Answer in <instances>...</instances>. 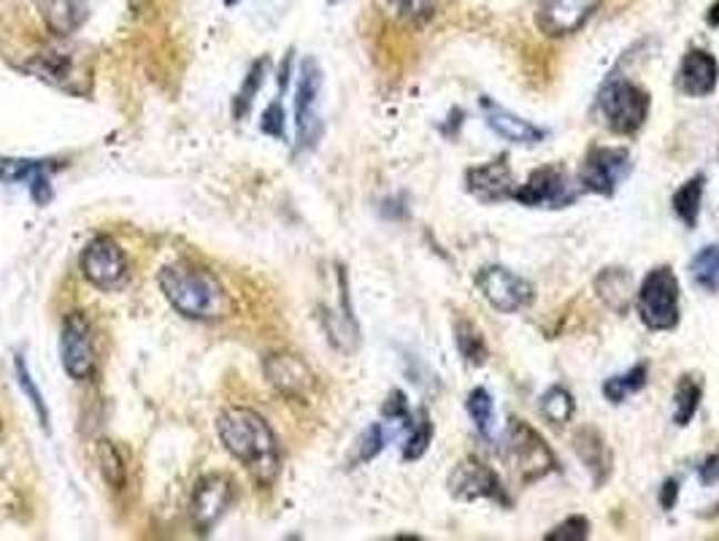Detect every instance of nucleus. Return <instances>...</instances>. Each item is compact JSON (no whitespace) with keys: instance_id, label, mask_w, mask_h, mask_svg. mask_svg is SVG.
Returning <instances> with one entry per match:
<instances>
[{"instance_id":"obj_24","label":"nucleus","mask_w":719,"mask_h":541,"mask_svg":"<svg viewBox=\"0 0 719 541\" xmlns=\"http://www.w3.org/2000/svg\"><path fill=\"white\" fill-rule=\"evenodd\" d=\"M703 184H706V176H692V180L681 184L677 195H674V214H677L687 227H696L698 223L700 201H703Z\"/></svg>"},{"instance_id":"obj_42","label":"nucleus","mask_w":719,"mask_h":541,"mask_svg":"<svg viewBox=\"0 0 719 541\" xmlns=\"http://www.w3.org/2000/svg\"><path fill=\"white\" fill-rule=\"evenodd\" d=\"M327 3H341V0H327Z\"/></svg>"},{"instance_id":"obj_35","label":"nucleus","mask_w":719,"mask_h":541,"mask_svg":"<svg viewBox=\"0 0 719 541\" xmlns=\"http://www.w3.org/2000/svg\"><path fill=\"white\" fill-rule=\"evenodd\" d=\"M587 537H590V522L581 514H574V518L560 522L555 531L547 533L549 541H585Z\"/></svg>"},{"instance_id":"obj_16","label":"nucleus","mask_w":719,"mask_h":541,"mask_svg":"<svg viewBox=\"0 0 719 541\" xmlns=\"http://www.w3.org/2000/svg\"><path fill=\"white\" fill-rule=\"evenodd\" d=\"M24 71L33 73L41 82L52 84V88L71 92V95H82L84 92V76H79L77 58L71 52H63V49H47V52H39Z\"/></svg>"},{"instance_id":"obj_2","label":"nucleus","mask_w":719,"mask_h":541,"mask_svg":"<svg viewBox=\"0 0 719 541\" xmlns=\"http://www.w3.org/2000/svg\"><path fill=\"white\" fill-rule=\"evenodd\" d=\"M160 290L165 293L173 309L188 319L222 317L227 306L220 282L209 270L190 263H173L160 270Z\"/></svg>"},{"instance_id":"obj_11","label":"nucleus","mask_w":719,"mask_h":541,"mask_svg":"<svg viewBox=\"0 0 719 541\" xmlns=\"http://www.w3.org/2000/svg\"><path fill=\"white\" fill-rule=\"evenodd\" d=\"M233 503V484L231 479L222 473H206L201 482L195 484L190 498V518L192 525L198 528L201 537H206L209 531L225 518V512Z\"/></svg>"},{"instance_id":"obj_40","label":"nucleus","mask_w":719,"mask_h":541,"mask_svg":"<svg viewBox=\"0 0 719 541\" xmlns=\"http://www.w3.org/2000/svg\"><path fill=\"white\" fill-rule=\"evenodd\" d=\"M709 22L711 24H719V0L715 6H711V11H709Z\"/></svg>"},{"instance_id":"obj_26","label":"nucleus","mask_w":719,"mask_h":541,"mask_svg":"<svg viewBox=\"0 0 719 541\" xmlns=\"http://www.w3.org/2000/svg\"><path fill=\"white\" fill-rule=\"evenodd\" d=\"M406 430L408 439L406 447H403V460H419L433 441V422L427 409H417V415H412V422H408Z\"/></svg>"},{"instance_id":"obj_21","label":"nucleus","mask_w":719,"mask_h":541,"mask_svg":"<svg viewBox=\"0 0 719 541\" xmlns=\"http://www.w3.org/2000/svg\"><path fill=\"white\" fill-rule=\"evenodd\" d=\"M39 9L43 24L52 30L54 35H73L87 20V3L84 0H33Z\"/></svg>"},{"instance_id":"obj_13","label":"nucleus","mask_w":719,"mask_h":541,"mask_svg":"<svg viewBox=\"0 0 719 541\" xmlns=\"http://www.w3.org/2000/svg\"><path fill=\"white\" fill-rule=\"evenodd\" d=\"M449 493L460 498V501H479V498H489V501L508 503L498 473L476 458H466L455 466V471L449 473Z\"/></svg>"},{"instance_id":"obj_41","label":"nucleus","mask_w":719,"mask_h":541,"mask_svg":"<svg viewBox=\"0 0 719 541\" xmlns=\"http://www.w3.org/2000/svg\"><path fill=\"white\" fill-rule=\"evenodd\" d=\"M225 3H227V6H233V3H239V0H225Z\"/></svg>"},{"instance_id":"obj_15","label":"nucleus","mask_w":719,"mask_h":541,"mask_svg":"<svg viewBox=\"0 0 719 541\" xmlns=\"http://www.w3.org/2000/svg\"><path fill=\"white\" fill-rule=\"evenodd\" d=\"M600 0H544L538 6L536 24L541 33L560 39V35H571L593 17Z\"/></svg>"},{"instance_id":"obj_1","label":"nucleus","mask_w":719,"mask_h":541,"mask_svg":"<svg viewBox=\"0 0 719 541\" xmlns=\"http://www.w3.org/2000/svg\"><path fill=\"white\" fill-rule=\"evenodd\" d=\"M216 433H220L222 447L254 479L265 484L274 482L279 473V445L274 430H271L263 415L244 409V406H231L216 420Z\"/></svg>"},{"instance_id":"obj_23","label":"nucleus","mask_w":719,"mask_h":541,"mask_svg":"<svg viewBox=\"0 0 719 541\" xmlns=\"http://www.w3.org/2000/svg\"><path fill=\"white\" fill-rule=\"evenodd\" d=\"M574 450L581 458V463L595 473V482L604 484L611 471V455H609V447H606V441L600 439L598 430L581 428L579 433L574 436Z\"/></svg>"},{"instance_id":"obj_36","label":"nucleus","mask_w":719,"mask_h":541,"mask_svg":"<svg viewBox=\"0 0 719 541\" xmlns=\"http://www.w3.org/2000/svg\"><path fill=\"white\" fill-rule=\"evenodd\" d=\"M260 127H263V133L274 135V139H284V109H282V103L274 101L269 109H265L263 120H260Z\"/></svg>"},{"instance_id":"obj_31","label":"nucleus","mask_w":719,"mask_h":541,"mask_svg":"<svg viewBox=\"0 0 719 541\" xmlns=\"http://www.w3.org/2000/svg\"><path fill=\"white\" fill-rule=\"evenodd\" d=\"M265 71H269V60H260V63H254L250 68L244 84H241V90L235 92V101H233V116H235V120H244V116L250 114L254 98H257V92L263 90Z\"/></svg>"},{"instance_id":"obj_12","label":"nucleus","mask_w":719,"mask_h":541,"mask_svg":"<svg viewBox=\"0 0 719 541\" xmlns=\"http://www.w3.org/2000/svg\"><path fill=\"white\" fill-rule=\"evenodd\" d=\"M476 285H479L487 304L493 306V309L504 312V315H514V312L530 306L533 300L530 282H525L523 276H517L514 270L504 266L482 268L479 276H476Z\"/></svg>"},{"instance_id":"obj_29","label":"nucleus","mask_w":719,"mask_h":541,"mask_svg":"<svg viewBox=\"0 0 719 541\" xmlns=\"http://www.w3.org/2000/svg\"><path fill=\"white\" fill-rule=\"evenodd\" d=\"M698 406H700V382H696L692 377H681L677 385V392H674V422L681 428L690 426Z\"/></svg>"},{"instance_id":"obj_25","label":"nucleus","mask_w":719,"mask_h":541,"mask_svg":"<svg viewBox=\"0 0 719 541\" xmlns=\"http://www.w3.org/2000/svg\"><path fill=\"white\" fill-rule=\"evenodd\" d=\"M647 379H649V366L647 363H638V366L630 368V371L606 379L604 396L609 398L611 404H622L630 392L644 390V387H647Z\"/></svg>"},{"instance_id":"obj_39","label":"nucleus","mask_w":719,"mask_h":541,"mask_svg":"<svg viewBox=\"0 0 719 541\" xmlns=\"http://www.w3.org/2000/svg\"><path fill=\"white\" fill-rule=\"evenodd\" d=\"M677 498H679V482H677V479H668V482L662 484V490H660L662 509H671L674 503H677Z\"/></svg>"},{"instance_id":"obj_3","label":"nucleus","mask_w":719,"mask_h":541,"mask_svg":"<svg viewBox=\"0 0 719 541\" xmlns=\"http://www.w3.org/2000/svg\"><path fill=\"white\" fill-rule=\"evenodd\" d=\"M649 109H652L649 92L628 82V79L617 76V73L598 92V112L611 133H638L644 127V122H647Z\"/></svg>"},{"instance_id":"obj_22","label":"nucleus","mask_w":719,"mask_h":541,"mask_svg":"<svg viewBox=\"0 0 719 541\" xmlns=\"http://www.w3.org/2000/svg\"><path fill=\"white\" fill-rule=\"evenodd\" d=\"M595 293L609 309L625 315L634 304V274L628 268H604L595 279Z\"/></svg>"},{"instance_id":"obj_5","label":"nucleus","mask_w":719,"mask_h":541,"mask_svg":"<svg viewBox=\"0 0 719 541\" xmlns=\"http://www.w3.org/2000/svg\"><path fill=\"white\" fill-rule=\"evenodd\" d=\"M634 171V160L630 152L622 146H593L587 152L585 163L579 171V190L581 193L609 195L617 193V187L630 176Z\"/></svg>"},{"instance_id":"obj_19","label":"nucleus","mask_w":719,"mask_h":541,"mask_svg":"<svg viewBox=\"0 0 719 541\" xmlns=\"http://www.w3.org/2000/svg\"><path fill=\"white\" fill-rule=\"evenodd\" d=\"M719 82V63L715 54L703 49H692L685 54L677 71V90L690 98H706L717 90Z\"/></svg>"},{"instance_id":"obj_32","label":"nucleus","mask_w":719,"mask_h":541,"mask_svg":"<svg viewBox=\"0 0 719 541\" xmlns=\"http://www.w3.org/2000/svg\"><path fill=\"white\" fill-rule=\"evenodd\" d=\"M455 341H457V349H460V355L470 363V366H482V363L487 360L485 336H482L468 319H460V323L455 325Z\"/></svg>"},{"instance_id":"obj_27","label":"nucleus","mask_w":719,"mask_h":541,"mask_svg":"<svg viewBox=\"0 0 719 541\" xmlns=\"http://www.w3.org/2000/svg\"><path fill=\"white\" fill-rule=\"evenodd\" d=\"M690 274H692V282H696L698 287H703V290H709V293H719V247L717 244H709V247H703L696 257H692Z\"/></svg>"},{"instance_id":"obj_9","label":"nucleus","mask_w":719,"mask_h":541,"mask_svg":"<svg viewBox=\"0 0 719 541\" xmlns=\"http://www.w3.org/2000/svg\"><path fill=\"white\" fill-rule=\"evenodd\" d=\"M60 360L65 374L77 382L92 377L95 371V347H92V330L82 312H71L60 330Z\"/></svg>"},{"instance_id":"obj_37","label":"nucleus","mask_w":719,"mask_h":541,"mask_svg":"<svg viewBox=\"0 0 719 541\" xmlns=\"http://www.w3.org/2000/svg\"><path fill=\"white\" fill-rule=\"evenodd\" d=\"M436 3L438 0H401V9L406 11L408 17H414V20H425V17L433 14Z\"/></svg>"},{"instance_id":"obj_38","label":"nucleus","mask_w":719,"mask_h":541,"mask_svg":"<svg viewBox=\"0 0 719 541\" xmlns=\"http://www.w3.org/2000/svg\"><path fill=\"white\" fill-rule=\"evenodd\" d=\"M698 477L700 482L709 488V484H717L719 482V455H709V458L703 460V463L698 466Z\"/></svg>"},{"instance_id":"obj_20","label":"nucleus","mask_w":719,"mask_h":541,"mask_svg":"<svg viewBox=\"0 0 719 541\" xmlns=\"http://www.w3.org/2000/svg\"><path fill=\"white\" fill-rule=\"evenodd\" d=\"M479 106H482V112H485L487 125L493 127V131L498 133L500 139L512 141V144L533 146V144H541L544 135H547L541 131V127L533 125V122L523 120V116H517V114H512L504 106H498V103H495L493 98H482Z\"/></svg>"},{"instance_id":"obj_4","label":"nucleus","mask_w":719,"mask_h":541,"mask_svg":"<svg viewBox=\"0 0 719 541\" xmlns=\"http://www.w3.org/2000/svg\"><path fill=\"white\" fill-rule=\"evenodd\" d=\"M638 317L649 330L666 334L679 325V279L668 266L649 270L636 298Z\"/></svg>"},{"instance_id":"obj_28","label":"nucleus","mask_w":719,"mask_h":541,"mask_svg":"<svg viewBox=\"0 0 719 541\" xmlns=\"http://www.w3.org/2000/svg\"><path fill=\"white\" fill-rule=\"evenodd\" d=\"M574 411H576V401L566 387L555 385L541 396V415L547 417L551 426L557 428L566 426V422L574 417Z\"/></svg>"},{"instance_id":"obj_7","label":"nucleus","mask_w":719,"mask_h":541,"mask_svg":"<svg viewBox=\"0 0 719 541\" xmlns=\"http://www.w3.org/2000/svg\"><path fill=\"white\" fill-rule=\"evenodd\" d=\"M506 445H508L506 447L508 460H512L514 469H517L519 479H523L525 484L536 482V479L547 477L549 471L557 469L555 455H551L549 447L544 445L541 436H538L530 426H525V422L519 420L508 422Z\"/></svg>"},{"instance_id":"obj_8","label":"nucleus","mask_w":719,"mask_h":541,"mask_svg":"<svg viewBox=\"0 0 719 541\" xmlns=\"http://www.w3.org/2000/svg\"><path fill=\"white\" fill-rule=\"evenodd\" d=\"M84 279L98 290H117L128 279V257L111 236H95L82 252Z\"/></svg>"},{"instance_id":"obj_34","label":"nucleus","mask_w":719,"mask_h":541,"mask_svg":"<svg viewBox=\"0 0 719 541\" xmlns=\"http://www.w3.org/2000/svg\"><path fill=\"white\" fill-rule=\"evenodd\" d=\"M384 445H387V433H384L382 422H374V426L365 428L363 436H360L355 463H368V460H374L376 455L384 450Z\"/></svg>"},{"instance_id":"obj_30","label":"nucleus","mask_w":719,"mask_h":541,"mask_svg":"<svg viewBox=\"0 0 719 541\" xmlns=\"http://www.w3.org/2000/svg\"><path fill=\"white\" fill-rule=\"evenodd\" d=\"M14 374H17V385H20V390L24 392V398H28L30 406H33V411H36V417H39L41 428L49 430V409H47V401H43L39 385H36L33 374H30L28 360H24V355H14Z\"/></svg>"},{"instance_id":"obj_18","label":"nucleus","mask_w":719,"mask_h":541,"mask_svg":"<svg viewBox=\"0 0 719 541\" xmlns=\"http://www.w3.org/2000/svg\"><path fill=\"white\" fill-rule=\"evenodd\" d=\"M263 371L271 387H276L279 392L290 398H303L314 387V377L306 363L290 353L269 355L263 363Z\"/></svg>"},{"instance_id":"obj_6","label":"nucleus","mask_w":719,"mask_h":541,"mask_svg":"<svg viewBox=\"0 0 719 541\" xmlns=\"http://www.w3.org/2000/svg\"><path fill=\"white\" fill-rule=\"evenodd\" d=\"M322 90V71L317 60L306 58L297 71V90H295V131H297V150L308 152L317 146L322 139V120L317 112Z\"/></svg>"},{"instance_id":"obj_14","label":"nucleus","mask_w":719,"mask_h":541,"mask_svg":"<svg viewBox=\"0 0 719 541\" xmlns=\"http://www.w3.org/2000/svg\"><path fill=\"white\" fill-rule=\"evenodd\" d=\"M60 165L54 160H28V157H0V182L24 184L30 190V198L39 206L52 201V171Z\"/></svg>"},{"instance_id":"obj_17","label":"nucleus","mask_w":719,"mask_h":541,"mask_svg":"<svg viewBox=\"0 0 719 541\" xmlns=\"http://www.w3.org/2000/svg\"><path fill=\"white\" fill-rule=\"evenodd\" d=\"M466 187L482 203H500L514 198L517 184H514L506 157H495L493 163L476 165V169L466 171Z\"/></svg>"},{"instance_id":"obj_33","label":"nucleus","mask_w":719,"mask_h":541,"mask_svg":"<svg viewBox=\"0 0 719 541\" xmlns=\"http://www.w3.org/2000/svg\"><path fill=\"white\" fill-rule=\"evenodd\" d=\"M468 415L474 420L476 430H479L485 439H493V422H495V404L493 396L485 390V387H476L468 396Z\"/></svg>"},{"instance_id":"obj_10","label":"nucleus","mask_w":719,"mask_h":541,"mask_svg":"<svg viewBox=\"0 0 719 541\" xmlns=\"http://www.w3.org/2000/svg\"><path fill=\"white\" fill-rule=\"evenodd\" d=\"M576 198H579V193L571 187V180H568L566 171L557 169V165L536 169L523 187L514 190V201L523 203V206L563 208L571 206Z\"/></svg>"}]
</instances>
